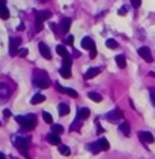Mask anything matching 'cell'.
<instances>
[{"instance_id": "cell-33", "label": "cell", "mask_w": 155, "mask_h": 159, "mask_svg": "<svg viewBox=\"0 0 155 159\" xmlns=\"http://www.w3.org/2000/svg\"><path fill=\"white\" fill-rule=\"evenodd\" d=\"M131 5H133V8H140L142 0H131Z\"/></svg>"}, {"instance_id": "cell-37", "label": "cell", "mask_w": 155, "mask_h": 159, "mask_svg": "<svg viewBox=\"0 0 155 159\" xmlns=\"http://www.w3.org/2000/svg\"><path fill=\"white\" fill-rule=\"evenodd\" d=\"M66 44H70V45H71V44H74V36H72V35H70V36L66 38Z\"/></svg>"}, {"instance_id": "cell-43", "label": "cell", "mask_w": 155, "mask_h": 159, "mask_svg": "<svg viewBox=\"0 0 155 159\" xmlns=\"http://www.w3.org/2000/svg\"><path fill=\"white\" fill-rule=\"evenodd\" d=\"M149 75H151V77H154V78H155V72H149Z\"/></svg>"}, {"instance_id": "cell-36", "label": "cell", "mask_w": 155, "mask_h": 159, "mask_svg": "<svg viewBox=\"0 0 155 159\" xmlns=\"http://www.w3.org/2000/svg\"><path fill=\"white\" fill-rule=\"evenodd\" d=\"M97 57V47L90 50V59H95Z\"/></svg>"}, {"instance_id": "cell-15", "label": "cell", "mask_w": 155, "mask_h": 159, "mask_svg": "<svg viewBox=\"0 0 155 159\" xmlns=\"http://www.w3.org/2000/svg\"><path fill=\"white\" fill-rule=\"evenodd\" d=\"M71 18H63L62 21H60V29H62V32L68 33L70 32V27H71Z\"/></svg>"}, {"instance_id": "cell-14", "label": "cell", "mask_w": 155, "mask_h": 159, "mask_svg": "<svg viewBox=\"0 0 155 159\" xmlns=\"http://www.w3.org/2000/svg\"><path fill=\"white\" fill-rule=\"evenodd\" d=\"M99 72H101V69H99V68H90V69H88V71H86L84 78H86V80H92L93 77H97Z\"/></svg>"}, {"instance_id": "cell-17", "label": "cell", "mask_w": 155, "mask_h": 159, "mask_svg": "<svg viewBox=\"0 0 155 159\" xmlns=\"http://www.w3.org/2000/svg\"><path fill=\"white\" fill-rule=\"evenodd\" d=\"M47 141H48L50 144H54V146H59L60 144V138H59L57 134H50L47 137Z\"/></svg>"}, {"instance_id": "cell-29", "label": "cell", "mask_w": 155, "mask_h": 159, "mask_svg": "<svg viewBox=\"0 0 155 159\" xmlns=\"http://www.w3.org/2000/svg\"><path fill=\"white\" fill-rule=\"evenodd\" d=\"M42 119H44L45 123H53V116H51L50 113H47V111L42 113Z\"/></svg>"}, {"instance_id": "cell-11", "label": "cell", "mask_w": 155, "mask_h": 159, "mask_svg": "<svg viewBox=\"0 0 155 159\" xmlns=\"http://www.w3.org/2000/svg\"><path fill=\"white\" fill-rule=\"evenodd\" d=\"M81 47L84 48V50H92V48H95V42H93L90 38H88V36H86V38H83L81 39Z\"/></svg>"}, {"instance_id": "cell-4", "label": "cell", "mask_w": 155, "mask_h": 159, "mask_svg": "<svg viewBox=\"0 0 155 159\" xmlns=\"http://www.w3.org/2000/svg\"><path fill=\"white\" fill-rule=\"evenodd\" d=\"M20 44H21V39L20 38H11V42H9V54L11 56H15V54H18V47H20Z\"/></svg>"}, {"instance_id": "cell-10", "label": "cell", "mask_w": 155, "mask_h": 159, "mask_svg": "<svg viewBox=\"0 0 155 159\" xmlns=\"http://www.w3.org/2000/svg\"><path fill=\"white\" fill-rule=\"evenodd\" d=\"M119 132L122 135H125V137H130V134H131V126H130V123L128 122H122L119 125Z\"/></svg>"}, {"instance_id": "cell-39", "label": "cell", "mask_w": 155, "mask_h": 159, "mask_svg": "<svg viewBox=\"0 0 155 159\" xmlns=\"http://www.w3.org/2000/svg\"><path fill=\"white\" fill-rule=\"evenodd\" d=\"M3 114H5V117H11V111H9V110H5Z\"/></svg>"}, {"instance_id": "cell-22", "label": "cell", "mask_w": 155, "mask_h": 159, "mask_svg": "<svg viewBox=\"0 0 155 159\" xmlns=\"http://www.w3.org/2000/svg\"><path fill=\"white\" fill-rule=\"evenodd\" d=\"M116 65L119 66V68H125L127 66V60H125V57L122 56V54H119V56H116Z\"/></svg>"}, {"instance_id": "cell-1", "label": "cell", "mask_w": 155, "mask_h": 159, "mask_svg": "<svg viewBox=\"0 0 155 159\" xmlns=\"http://www.w3.org/2000/svg\"><path fill=\"white\" fill-rule=\"evenodd\" d=\"M15 120H17V123H20L26 131H32L33 128L36 126V117L33 116V114H27V116H17Z\"/></svg>"}, {"instance_id": "cell-9", "label": "cell", "mask_w": 155, "mask_h": 159, "mask_svg": "<svg viewBox=\"0 0 155 159\" xmlns=\"http://www.w3.org/2000/svg\"><path fill=\"white\" fill-rule=\"evenodd\" d=\"M39 53L41 56L47 59V60H51V51H50V47H47L44 42H39Z\"/></svg>"}, {"instance_id": "cell-20", "label": "cell", "mask_w": 155, "mask_h": 159, "mask_svg": "<svg viewBox=\"0 0 155 159\" xmlns=\"http://www.w3.org/2000/svg\"><path fill=\"white\" fill-rule=\"evenodd\" d=\"M57 110H59L60 116H66V114H70V107H68L66 104H59Z\"/></svg>"}, {"instance_id": "cell-45", "label": "cell", "mask_w": 155, "mask_h": 159, "mask_svg": "<svg viewBox=\"0 0 155 159\" xmlns=\"http://www.w3.org/2000/svg\"><path fill=\"white\" fill-rule=\"evenodd\" d=\"M41 2H45V0H41Z\"/></svg>"}, {"instance_id": "cell-34", "label": "cell", "mask_w": 155, "mask_h": 159, "mask_svg": "<svg viewBox=\"0 0 155 159\" xmlns=\"http://www.w3.org/2000/svg\"><path fill=\"white\" fill-rule=\"evenodd\" d=\"M149 93H151V101H152L154 107H155V89H151V90H149Z\"/></svg>"}, {"instance_id": "cell-28", "label": "cell", "mask_w": 155, "mask_h": 159, "mask_svg": "<svg viewBox=\"0 0 155 159\" xmlns=\"http://www.w3.org/2000/svg\"><path fill=\"white\" fill-rule=\"evenodd\" d=\"M51 129H53V134H62L63 132V126L62 125H51Z\"/></svg>"}, {"instance_id": "cell-42", "label": "cell", "mask_w": 155, "mask_h": 159, "mask_svg": "<svg viewBox=\"0 0 155 159\" xmlns=\"http://www.w3.org/2000/svg\"><path fill=\"white\" fill-rule=\"evenodd\" d=\"M0 159H6V156H5L3 153H0Z\"/></svg>"}, {"instance_id": "cell-23", "label": "cell", "mask_w": 155, "mask_h": 159, "mask_svg": "<svg viewBox=\"0 0 155 159\" xmlns=\"http://www.w3.org/2000/svg\"><path fill=\"white\" fill-rule=\"evenodd\" d=\"M88 96H89V99H92L93 102H101L102 101V96L99 93H97V92H90Z\"/></svg>"}, {"instance_id": "cell-25", "label": "cell", "mask_w": 155, "mask_h": 159, "mask_svg": "<svg viewBox=\"0 0 155 159\" xmlns=\"http://www.w3.org/2000/svg\"><path fill=\"white\" fill-rule=\"evenodd\" d=\"M0 18H3V20H8V18H9V9H8L6 6H2V8H0Z\"/></svg>"}, {"instance_id": "cell-46", "label": "cell", "mask_w": 155, "mask_h": 159, "mask_svg": "<svg viewBox=\"0 0 155 159\" xmlns=\"http://www.w3.org/2000/svg\"><path fill=\"white\" fill-rule=\"evenodd\" d=\"M0 125H2V123H0Z\"/></svg>"}, {"instance_id": "cell-21", "label": "cell", "mask_w": 155, "mask_h": 159, "mask_svg": "<svg viewBox=\"0 0 155 159\" xmlns=\"http://www.w3.org/2000/svg\"><path fill=\"white\" fill-rule=\"evenodd\" d=\"M59 153L63 155V156H70L71 155V150H70V147L65 146V144H59Z\"/></svg>"}, {"instance_id": "cell-12", "label": "cell", "mask_w": 155, "mask_h": 159, "mask_svg": "<svg viewBox=\"0 0 155 159\" xmlns=\"http://www.w3.org/2000/svg\"><path fill=\"white\" fill-rule=\"evenodd\" d=\"M89 116H90V110L86 108V107H83L77 111V119H80V120H86Z\"/></svg>"}, {"instance_id": "cell-19", "label": "cell", "mask_w": 155, "mask_h": 159, "mask_svg": "<svg viewBox=\"0 0 155 159\" xmlns=\"http://www.w3.org/2000/svg\"><path fill=\"white\" fill-rule=\"evenodd\" d=\"M44 101H45V96H44V95H41V93H38V95H35V96H33V98L30 99V104L36 105V104L44 102Z\"/></svg>"}, {"instance_id": "cell-27", "label": "cell", "mask_w": 155, "mask_h": 159, "mask_svg": "<svg viewBox=\"0 0 155 159\" xmlns=\"http://www.w3.org/2000/svg\"><path fill=\"white\" fill-rule=\"evenodd\" d=\"M80 128H81V120L80 119H77L75 122H72V125H71V131L74 132V131H80Z\"/></svg>"}, {"instance_id": "cell-5", "label": "cell", "mask_w": 155, "mask_h": 159, "mask_svg": "<svg viewBox=\"0 0 155 159\" xmlns=\"http://www.w3.org/2000/svg\"><path fill=\"white\" fill-rule=\"evenodd\" d=\"M139 56H140L145 62H148V63H151V62L154 60L152 53H151V50H149L148 47H140V48H139Z\"/></svg>"}, {"instance_id": "cell-30", "label": "cell", "mask_w": 155, "mask_h": 159, "mask_svg": "<svg viewBox=\"0 0 155 159\" xmlns=\"http://www.w3.org/2000/svg\"><path fill=\"white\" fill-rule=\"evenodd\" d=\"M89 149H90V152H93V153H98L99 152V147H98V144L97 143H92V144H89Z\"/></svg>"}, {"instance_id": "cell-13", "label": "cell", "mask_w": 155, "mask_h": 159, "mask_svg": "<svg viewBox=\"0 0 155 159\" xmlns=\"http://www.w3.org/2000/svg\"><path fill=\"white\" fill-rule=\"evenodd\" d=\"M36 21H45L51 17V12L50 11H36Z\"/></svg>"}, {"instance_id": "cell-24", "label": "cell", "mask_w": 155, "mask_h": 159, "mask_svg": "<svg viewBox=\"0 0 155 159\" xmlns=\"http://www.w3.org/2000/svg\"><path fill=\"white\" fill-rule=\"evenodd\" d=\"M56 51H57V54L60 57H68V51H66V48L63 45H57L56 47Z\"/></svg>"}, {"instance_id": "cell-38", "label": "cell", "mask_w": 155, "mask_h": 159, "mask_svg": "<svg viewBox=\"0 0 155 159\" xmlns=\"http://www.w3.org/2000/svg\"><path fill=\"white\" fill-rule=\"evenodd\" d=\"M36 30H38V32L42 30V21H36Z\"/></svg>"}, {"instance_id": "cell-3", "label": "cell", "mask_w": 155, "mask_h": 159, "mask_svg": "<svg viewBox=\"0 0 155 159\" xmlns=\"http://www.w3.org/2000/svg\"><path fill=\"white\" fill-rule=\"evenodd\" d=\"M33 83H35V86H38L39 89H48V87H50V80H48V77H47L44 72H41V71L35 72Z\"/></svg>"}, {"instance_id": "cell-6", "label": "cell", "mask_w": 155, "mask_h": 159, "mask_svg": "<svg viewBox=\"0 0 155 159\" xmlns=\"http://www.w3.org/2000/svg\"><path fill=\"white\" fill-rule=\"evenodd\" d=\"M122 116H124V113H122V110H119V108H116V110H113V111H110V113H107V116H106V119H107V120H110V122H117L119 119H122Z\"/></svg>"}, {"instance_id": "cell-26", "label": "cell", "mask_w": 155, "mask_h": 159, "mask_svg": "<svg viewBox=\"0 0 155 159\" xmlns=\"http://www.w3.org/2000/svg\"><path fill=\"white\" fill-rule=\"evenodd\" d=\"M106 45H107L108 48H111V50H116V48L119 47V44H117L115 39H107V41H106Z\"/></svg>"}, {"instance_id": "cell-16", "label": "cell", "mask_w": 155, "mask_h": 159, "mask_svg": "<svg viewBox=\"0 0 155 159\" xmlns=\"http://www.w3.org/2000/svg\"><path fill=\"white\" fill-rule=\"evenodd\" d=\"M97 144H98V147H99L101 150H108V149H110V143H108V141H107L104 137L99 138V140L97 141Z\"/></svg>"}, {"instance_id": "cell-8", "label": "cell", "mask_w": 155, "mask_h": 159, "mask_svg": "<svg viewBox=\"0 0 155 159\" xmlns=\"http://www.w3.org/2000/svg\"><path fill=\"white\" fill-rule=\"evenodd\" d=\"M139 138L146 144H152L154 143V135L151 134V132H148V131H140L139 132Z\"/></svg>"}, {"instance_id": "cell-35", "label": "cell", "mask_w": 155, "mask_h": 159, "mask_svg": "<svg viewBox=\"0 0 155 159\" xmlns=\"http://www.w3.org/2000/svg\"><path fill=\"white\" fill-rule=\"evenodd\" d=\"M117 14H119V15H127V8L122 6V8H120V9L117 11Z\"/></svg>"}, {"instance_id": "cell-40", "label": "cell", "mask_w": 155, "mask_h": 159, "mask_svg": "<svg viewBox=\"0 0 155 159\" xmlns=\"http://www.w3.org/2000/svg\"><path fill=\"white\" fill-rule=\"evenodd\" d=\"M50 27H51V30H53V32H56V24L51 23V24H50Z\"/></svg>"}, {"instance_id": "cell-7", "label": "cell", "mask_w": 155, "mask_h": 159, "mask_svg": "<svg viewBox=\"0 0 155 159\" xmlns=\"http://www.w3.org/2000/svg\"><path fill=\"white\" fill-rule=\"evenodd\" d=\"M56 89L57 92H62V93H66L68 96H71V98H79V93H77L74 89H68V87H62L59 83H56Z\"/></svg>"}, {"instance_id": "cell-41", "label": "cell", "mask_w": 155, "mask_h": 159, "mask_svg": "<svg viewBox=\"0 0 155 159\" xmlns=\"http://www.w3.org/2000/svg\"><path fill=\"white\" fill-rule=\"evenodd\" d=\"M5 3H6V0H0V8L5 6Z\"/></svg>"}, {"instance_id": "cell-18", "label": "cell", "mask_w": 155, "mask_h": 159, "mask_svg": "<svg viewBox=\"0 0 155 159\" xmlns=\"http://www.w3.org/2000/svg\"><path fill=\"white\" fill-rule=\"evenodd\" d=\"M59 74L62 75V78H71V68L68 66H62L59 71Z\"/></svg>"}, {"instance_id": "cell-32", "label": "cell", "mask_w": 155, "mask_h": 159, "mask_svg": "<svg viewBox=\"0 0 155 159\" xmlns=\"http://www.w3.org/2000/svg\"><path fill=\"white\" fill-rule=\"evenodd\" d=\"M27 54H29V50H27V48H21V50L18 51V56H20V57H26Z\"/></svg>"}, {"instance_id": "cell-2", "label": "cell", "mask_w": 155, "mask_h": 159, "mask_svg": "<svg viewBox=\"0 0 155 159\" xmlns=\"http://www.w3.org/2000/svg\"><path fill=\"white\" fill-rule=\"evenodd\" d=\"M12 143L15 144V147H17V150L23 155V156H26V158H30L29 156V153H27V147H29V141L27 140H24V138H18V137H12Z\"/></svg>"}, {"instance_id": "cell-31", "label": "cell", "mask_w": 155, "mask_h": 159, "mask_svg": "<svg viewBox=\"0 0 155 159\" xmlns=\"http://www.w3.org/2000/svg\"><path fill=\"white\" fill-rule=\"evenodd\" d=\"M71 65H72V60H71L70 57H63V65H62V66H68V68H71Z\"/></svg>"}, {"instance_id": "cell-44", "label": "cell", "mask_w": 155, "mask_h": 159, "mask_svg": "<svg viewBox=\"0 0 155 159\" xmlns=\"http://www.w3.org/2000/svg\"><path fill=\"white\" fill-rule=\"evenodd\" d=\"M12 159H18V158H12Z\"/></svg>"}]
</instances>
